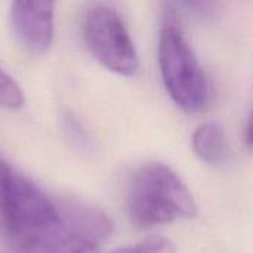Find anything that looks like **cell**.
Masks as SVG:
<instances>
[{
    "instance_id": "8fae6325",
    "label": "cell",
    "mask_w": 253,
    "mask_h": 253,
    "mask_svg": "<svg viewBox=\"0 0 253 253\" xmlns=\"http://www.w3.org/2000/svg\"><path fill=\"white\" fill-rule=\"evenodd\" d=\"M252 119L249 117L248 122H246V129H245V141H246L248 148L252 147Z\"/></svg>"
},
{
    "instance_id": "5b68a950",
    "label": "cell",
    "mask_w": 253,
    "mask_h": 253,
    "mask_svg": "<svg viewBox=\"0 0 253 253\" xmlns=\"http://www.w3.org/2000/svg\"><path fill=\"white\" fill-rule=\"evenodd\" d=\"M10 243L16 253H99V246L73 231L61 213L52 224Z\"/></svg>"
},
{
    "instance_id": "3957f363",
    "label": "cell",
    "mask_w": 253,
    "mask_h": 253,
    "mask_svg": "<svg viewBox=\"0 0 253 253\" xmlns=\"http://www.w3.org/2000/svg\"><path fill=\"white\" fill-rule=\"evenodd\" d=\"M83 37L89 52L107 70L120 76H133L139 59L130 34L119 13L108 4H95L83 22Z\"/></svg>"
},
{
    "instance_id": "6da1fadb",
    "label": "cell",
    "mask_w": 253,
    "mask_h": 253,
    "mask_svg": "<svg viewBox=\"0 0 253 253\" xmlns=\"http://www.w3.org/2000/svg\"><path fill=\"white\" fill-rule=\"evenodd\" d=\"M127 212L135 227L151 228L194 218L197 205L191 191L170 168L151 162L141 166L130 181Z\"/></svg>"
},
{
    "instance_id": "ba28073f",
    "label": "cell",
    "mask_w": 253,
    "mask_h": 253,
    "mask_svg": "<svg viewBox=\"0 0 253 253\" xmlns=\"http://www.w3.org/2000/svg\"><path fill=\"white\" fill-rule=\"evenodd\" d=\"M24 104V93L19 84L0 68V107L16 110Z\"/></svg>"
},
{
    "instance_id": "52a82bcc",
    "label": "cell",
    "mask_w": 253,
    "mask_h": 253,
    "mask_svg": "<svg viewBox=\"0 0 253 253\" xmlns=\"http://www.w3.org/2000/svg\"><path fill=\"white\" fill-rule=\"evenodd\" d=\"M193 151L209 166H221L230 157V144L224 127L215 122L200 125L193 133Z\"/></svg>"
},
{
    "instance_id": "7a4b0ae2",
    "label": "cell",
    "mask_w": 253,
    "mask_h": 253,
    "mask_svg": "<svg viewBox=\"0 0 253 253\" xmlns=\"http://www.w3.org/2000/svg\"><path fill=\"white\" fill-rule=\"evenodd\" d=\"M159 64L163 83L179 108L199 113L208 104V79L178 21L168 13L159 37Z\"/></svg>"
},
{
    "instance_id": "30bf717a",
    "label": "cell",
    "mask_w": 253,
    "mask_h": 253,
    "mask_svg": "<svg viewBox=\"0 0 253 253\" xmlns=\"http://www.w3.org/2000/svg\"><path fill=\"white\" fill-rule=\"evenodd\" d=\"M182 3L199 18L209 19L216 15L219 0H182Z\"/></svg>"
},
{
    "instance_id": "9c48e42d",
    "label": "cell",
    "mask_w": 253,
    "mask_h": 253,
    "mask_svg": "<svg viewBox=\"0 0 253 253\" xmlns=\"http://www.w3.org/2000/svg\"><path fill=\"white\" fill-rule=\"evenodd\" d=\"M113 253H175V246L170 240L163 237H151L142 243L122 248Z\"/></svg>"
},
{
    "instance_id": "277c9868",
    "label": "cell",
    "mask_w": 253,
    "mask_h": 253,
    "mask_svg": "<svg viewBox=\"0 0 253 253\" xmlns=\"http://www.w3.org/2000/svg\"><path fill=\"white\" fill-rule=\"evenodd\" d=\"M55 0H12L10 21L18 40L31 52L43 53L53 39Z\"/></svg>"
},
{
    "instance_id": "8992f818",
    "label": "cell",
    "mask_w": 253,
    "mask_h": 253,
    "mask_svg": "<svg viewBox=\"0 0 253 253\" xmlns=\"http://www.w3.org/2000/svg\"><path fill=\"white\" fill-rule=\"evenodd\" d=\"M55 203L64 222L89 242L99 246L113 234V221L99 208L68 196L55 197Z\"/></svg>"
}]
</instances>
